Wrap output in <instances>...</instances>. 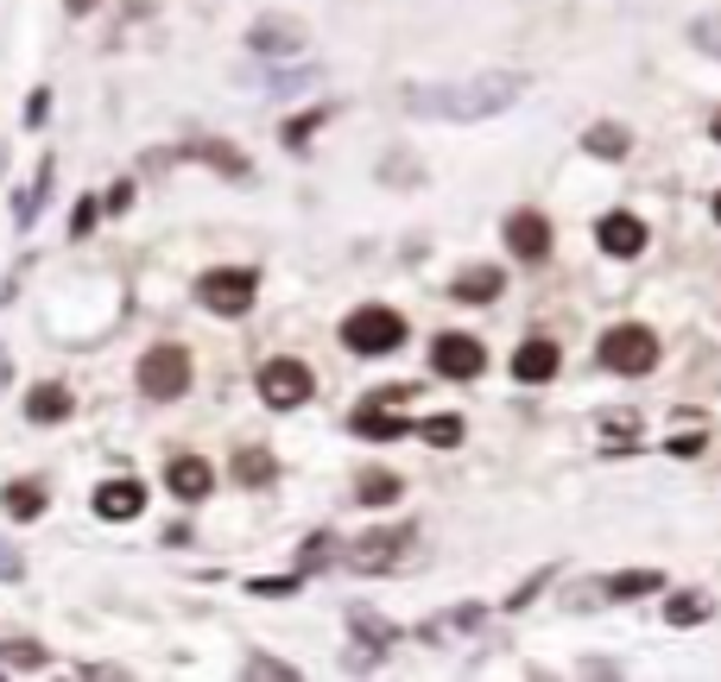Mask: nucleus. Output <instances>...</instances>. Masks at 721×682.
<instances>
[{
    "label": "nucleus",
    "instance_id": "nucleus-1",
    "mask_svg": "<svg viewBox=\"0 0 721 682\" xmlns=\"http://www.w3.org/2000/svg\"><path fill=\"white\" fill-rule=\"evenodd\" d=\"M519 96H525L519 70H488V76H468V82H437V89L412 82L406 114H418V121H488V114H507Z\"/></svg>",
    "mask_w": 721,
    "mask_h": 682
},
{
    "label": "nucleus",
    "instance_id": "nucleus-2",
    "mask_svg": "<svg viewBox=\"0 0 721 682\" xmlns=\"http://www.w3.org/2000/svg\"><path fill=\"white\" fill-rule=\"evenodd\" d=\"M342 348L348 354H392L406 348V316L399 310H380V303H360L342 323Z\"/></svg>",
    "mask_w": 721,
    "mask_h": 682
},
{
    "label": "nucleus",
    "instance_id": "nucleus-3",
    "mask_svg": "<svg viewBox=\"0 0 721 682\" xmlns=\"http://www.w3.org/2000/svg\"><path fill=\"white\" fill-rule=\"evenodd\" d=\"M140 392L158 404H171L190 392V354L171 348V342H158V348H146V360H140Z\"/></svg>",
    "mask_w": 721,
    "mask_h": 682
},
{
    "label": "nucleus",
    "instance_id": "nucleus-4",
    "mask_svg": "<svg viewBox=\"0 0 721 682\" xmlns=\"http://www.w3.org/2000/svg\"><path fill=\"white\" fill-rule=\"evenodd\" d=\"M254 291H259V272H247V266H215V272L197 278V303L203 310H215V316H241V310H254Z\"/></svg>",
    "mask_w": 721,
    "mask_h": 682
},
{
    "label": "nucleus",
    "instance_id": "nucleus-5",
    "mask_svg": "<svg viewBox=\"0 0 721 682\" xmlns=\"http://www.w3.org/2000/svg\"><path fill=\"white\" fill-rule=\"evenodd\" d=\"M601 367H614V373H652L658 367V335L645 323H620L601 335Z\"/></svg>",
    "mask_w": 721,
    "mask_h": 682
},
{
    "label": "nucleus",
    "instance_id": "nucleus-6",
    "mask_svg": "<svg viewBox=\"0 0 721 682\" xmlns=\"http://www.w3.org/2000/svg\"><path fill=\"white\" fill-rule=\"evenodd\" d=\"M259 399L273 404V411H298V404L310 399V367L291 360V354L266 360V367H259Z\"/></svg>",
    "mask_w": 721,
    "mask_h": 682
},
{
    "label": "nucleus",
    "instance_id": "nucleus-7",
    "mask_svg": "<svg viewBox=\"0 0 721 682\" xmlns=\"http://www.w3.org/2000/svg\"><path fill=\"white\" fill-rule=\"evenodd\" d=\"M412 544H418V530H412V525H392V530H374V537H360L348 562H355V569H367V575H374V569H399Z\"/></svg>",
    "mask_w": 721,
    "mask_h": 682
},
{
    "label": "nucleus",
    "instance_id": "nucleus-8",
    "mask_svg": "<svg viewBox=\"0 0 721 682\" xmlns=\"http://www.w3.org/2000/svg\"><path fill=\"white\" fill-rule=\"evenodd\" d=\"M247 45L259 51V57H298V51L310 45L304 20H291V13H266V20L247 32Z\"/></svg>",
    "mask_w": 721,
    "mask_h": 682
},
{
    "label": "nucleus",
    "instance_id": "nucleus-9",
    "mask_svg": "<svg viewBox=\"0 0 721 682\" xmlns=\"http://www.w3.org/2000/svg\"><path fill=\"white\" fill-rule=\"evenodd\" d=\"M658 588V569H620V575H601V581H583L576 601L583 606H601V601H633V594H652Z\"/></svg>",
    "mask_w": 721,
    "mask_h": 682
},
{
    "label": "nucleus",
    "instance_id": "nucleus-10",
    "mask_svg": "<svg viewBox=\"0 0 721 682\" xmlns=\"http://www.w3.org/2000/svg\"><path fill=\"white\" fill-rule=\"evenodd\" d=\"M431 367H437L443 379H475L481 367H488V354H481L475 335H443L437 348H431Z\"/></svg>",
    "mask_w": 721,
    "mask_h": 682
},
{
    "label": "nucleus",
    "instance_id": "nucleus-11",
    "mask_svg": "<svg viewBox=\"0 0 721 682\" xmlns=\"http://www.w3.org/2000/svg\"><path fill=\"white\" fill-rule=\"evenodd\" d=\"M165 487H171L178 500H209L215 468H209L203 455H171V461H165Z\"/></svg>",
    "mask_w": 721,
    "mask_h": 682
},
{
    "label": "nucleus",
    "instance_id": "nucleus-12",
    "mask_svg": "<svg viewBox=\"0 0 721 682\" xmlns=\"http://www.w3.org/2000/svg\"><path fill=\"white\" fill-rule=\"evenodd\" d=\"M507 247H513L519 259H532V266H539L544 253H551V222H544V215H532V209L507 215Z\"/></svg>",
    "mask_w": 721,
    "mask_h": 682
},
{
    "label": "nucleus",
    "instance_id": "nucleus-13",
    "mask_svg": "<svg viewBox=\"0 0 721 682\" xmlns=\"http://www.w3.org/2000/svg\"><path fill=\"white\" fill-rule=\"evenodd\" d=\"M595 241H601V253H614V259H640L645 253V222H633V215H601Z\"/></svg>",
    "mask_w": 721,
    "mask_h": 682
},
{
    "label": "nucleus",
    "instance_id": "nucleus-14",
    "mask_svg": "<svg viewBox=\"0 0 721 682\" xmlns=\"http://www.w3.org/2000/svg\"><path fill=\"white\" fill-rule=\"evenodd\" d=\"M140 505H146V487H140V480H102V487H96V512H102V518H140Z\"/></svg>",
    "mask_w": 721,
    "mask_h": 682
},
{
    "label": "nucleus",
    "instance_id": "nucleus-15",
    "mask_svg": "<svg viewBox=\"0 0 721 682\" xmlns=\"http://www.w3.org/2000/svg\"><path fill=\"white\" fill-rule=\"evenodd\" d=\"M500 284H507L500 266H468V272H456L450 298H456V303H493V298H500Z\"/></svg>",
    "mask_w": 721,
    "mask_h": 682
},
{
    "label": "nucleus",
    "instance_id": "nucleus-16",
    "mask_svg": "<svg viewBox=\"0 0 721 682\" xmlns=\"http://www.w3.org/2000/svg\"><path fill=\"white\" fill-rule=\"evenodd\" d=\"M513 379H525V385H544V379H557V342H525V348L513 354Z\"/></svg>",
    "mask_w": 721,
    "mask_h": 682
},
{
    "label": "nucleus",
    "instance_id": "nucleus-17",
    "mask_svg": "<svg viewBox=\"0 0 721 682\" xmlns=\"http://www.w3.org/2000/svg\"><path fill=\"white\" fill-rule=\"evenodd\" d=\"M348 626H355V638H360V657H355V663H367L374 651H387L392 638H399V631H392L387 619H374L367 606H348Z\"/></svg>",
    "mask_w": 721,
    "mask_h": 682
},
{
    "label": "nucleus",
    "instance_id": "nucleus-18",
    "mask_svg": "<svg viewBox=\"0 0 721 682\" xmlns=\"http://www.w3.org/2000/svg\"><path fill=\"white\" fill-rule=\"evenodd\" d=\"M229 474L241 480V487H273V480H279V461H273L266 449H234Z\"/></svg>",
    "mask_w": 721,
    "mask_h": 682
},
{
    "label": "nucleus",
    "instance_id": "nucleus-19",
    "mask_svg": "<svg viewBox=\"0 0 721 682\" xmlns=\"http://www.w3.org/2000/svg\"><path fill=\"white\" fill-rule=\"evenodd\" d=\"M348 424H355V436H374V443H392V436H406V417H399V411H380V404H360Z\"/></svg>",
    "mask_w": 721,
    "mask_h": 682
},
{
    "label": "nucleus",
    "instance_id": "nucleus-20",
    "mask_svg": "<svg viewBox=\"0 0 721 682\" xmlns=\"http://www.w3.org/2000/svg\"><path fill=\"white\" fill-rule=\"evenodd\" d=\"M0 505H7V518H38V512H45V487H38V480H7V487H0Z\"/></svg>",
    "mask_w": 721,
    "mask_h": 682
},
{
    "label": "nucleus",
    "instance_id": "nucleus-21",
    "mask_svg": "<svg viewBox=\"0 0 721 682\" xmlns=\"http://www.w3.org/2000/svg\"><path fill=\"white\" fill-rule=\"evenodd\" d=\"M26 417L32 424H64V417H70V392H64V385H38L26 399Z\"/></svg>",
    "mask_w": 721,
    "mask_h": 682
},
{
    "label": "nucleus",
    "instance_id": "nucleus-22",
    "mask_svg": "<svg viewBox=\"0 0 721 682\" xmlns=\"http://www.w3.org/2000/svg\"><path fill=\"white\" fill-rule=\"evenodd\" d=\"M583 146H589L595 158H626V146H633V133H626V126H614V121H595L589 133H583Z\"/></svg>",
    "mask_w": 721,
    "mask_h": 682
},
{
    "label": "nucleus",
    "instance_id": "nucleus-23",
    "mask_svg": "<svg viewBox=\"0 0 721 682\" xmlns=\"http://www.w3.org/2000/svg\"><path fill=\"white\" fill-rule=\"evenodd\" d=\"M52 177H57V165L45 158V165H38V177H32V190L20 197V209H13V215H20V227L38 222V209H45V197H52Z\"/></svg>",
    "mask_w": 721,
    "mask_h": 682
},
{
    "label": "nucleus",
    "instance_id": "nucleus-24",
    "mask_svg": "<svg viewBox=\"0 0 721 682\" xmlns=\"http://www.w3.org/2000/svg\"><path fill=\"white\" fill-rule=\"evenodd\" d=\"M0 663H7V670H45L52 651H45V645H32V638H7V645H0Z\"/></svg>",
    "mask_w": 721,
    "mask_h": 682
},
{
    "label": "nucleus",
    "instance_id": "nucleus-25",
    "mask_svg": "<svg viewBox=\"0 0 721 682\" xmlns=\"http://www.w3.org/2000/svg\"><path fill=\"white\" fill-rule=\"evenodd\" d=\"M709 613H716V601H709V594H677V601L665 606V619H670V626H702Z\"/></svg>",
    "mask_w": 721,
    "mask_h": 682
},
{
    "label": "nucleus",
    "instance_id": "nucleus-26",
    "mask_svg": "<svg viewBox=\"0 0 721 682\" xmlns=\"http://www.w3.org/2000/svg\"><path fill=\"white\" fill-rule=\"evenodd\" d=\"M468 626H481V606H456V613L431 619V626H424V638H450V631H468Z\"/></svg>",
    "mask_w": 721,
    "mask_h": 682
},
{
    "label": "nucleus",
    "instance_id": "nucleus-27",
    "mask_svg": "<svg viewBox=\"0 0 721 682\" xmlns=\"http://www.w3.org/2000/svg\"><path fill=\"white\" fill-rule=\"evenodd\" d=\"M355 493H360V505H387L399 493V474H360Z\"/></svg>",
    "mask_w": 721,
    "mask_h": 682
},
{
    "label": "nucleus",
    "instance_id": "nucleus-28",
    "mask_svg": "<svg viewBox=\"0 0 721 682\" xmlns=\"http://www.w3.org/2000/svg\"><path fill=\"white\" fill-rule=\"evenodd\" d=\"M690 45H702V51L721 64V13H702V20L690 25Z\"/></svg>",
    "mask_w": 721,
    "mask_h": 682
},
{
    "label": "nucleus",
    "instance_id": "nucleus-29",
    "mask_svg": "<svg viewBox=\"0 0 721 682\" xmlns=\"http://www.w3.org/2000/svg\"><path fill=\"white\" fill-rule=\"evenodd\" d=\"M424 429V443H437V449H456L463 443V417H431V424H418Z\"/></svg>",
    "mask_w": 721,
    "mask_h": 682
},
{
    "label": "nucleus",
    "instance_id": "nucleus-30",
    "mask_svg": "<svg viewBox=\"0 0 721 682\" xmlns=\"http://www.w3.org/2000/svg\"><path fill=\"white\" fill-rule=\"evenodd\" d=\"M247 677H259V682H291L298 670H291V663H273V657H247Z\"/></svg>",
    "mask_w": 721,
    "mask_h": 682
},
{
    "label": "nucleus",
    "instance_id": "nucleus-31",
    "mask_svg": "<svg viewBox=\"0 0 721 682\" xmlns=\"http://www.w3.org/2000/svg\"><path fill=\"white\" fill-rule=\"evenodd\" d=\"M317 121H330V108H310L304 121H291V146H304V139H310V126H317Z\"/></svg>",
    "mask_w": 721,
    "mask_h": 682
},
{
    "label": "nucleus",
    "instance_id": "nucleus-32",
    "mask_svg": "<svg viewBox=\"0 0 721 682\" xmlns=\"http://www.w3.org/2000/svg\"><path fill=\"white\" fill-rule=\"evenodd\" d=\"M45 108H52V89H32V101H26V126L45 121Z\"/></svg>",
    "mask_w": 721,
    "mask_h": 682
},
{
    "label": "nucleus",
    "instance_id": "nucleus-33",
    "mask_svg": "<svg viewBox=\"0 0 721 682\" xmlns=\"http://www.w3.org/2000/svg\"><path fill=\"white\" fill-rule=\"evenodd\" d=\"M330 550H335L330 537H310V544H304V569H323V556H330Z\"/></svg>",
    "mask_w": 721,
    "mask_h": 682
},
{
    "label": "nucleus",
    "instance_id": "nucleus-34",
    "mask_svg": "<svg viewBox=\"0 0 721 682\" xmlns=\"http://www.w3.org/2000/svg\"><path fill=\"white\" fill-rule=\"evenodd\" d=\"M20 575H26V562H20V556L0 544V581H20Z\"/></svg>",
    "mask_w": 721,
    "mask_h": 682
},
{
    "label": "nucleus",
    "instance_id": "nucleus-35",
    "mask_svg": "<svg viewBox=\"0 0 721 682\" xmlns=\"http://www.w3.org/2000/svg\"><path fill=\"white\" fill-rule=\"evenodd\" d=\"M298 588V575H285V581H254V594H291Z\"/></svg>",
    "mask_w": 721,
    "mask_h": 682
},
{
    "label": "nucleus",
    "instance_id": "nucleus-36",
    "mask_svg": "<svg viewBox=\"0 0 721 682\" xmlns=\"http://www.w3.org/2000/svg\"><path fill=\"white\" fill-rule=\"evenodd\" d=\"M127 202H133V183H114V190H108V209H114V215H121Z\"/></svg>",
    "mask_w": 721,
    "mask_h": 682
},
{
    "label": "nucleus",
    "instance_id": "nucleus-37",
    "mask_svg": "<svg viewBox=\"0 0 721 682\" xmlns=\"http://www.w3.org/2000/svg\"><path fill=\"white\" fill-rule=\"evenodd\" d=\"M89 222H96V202H77V215H70V234H82Z\"/></svg>",
    "mask_w": 721,
    "mask_h": 682
},
{
    "label": "nucleus",
    "instance_id": "nucleus-38",
    "mask_svg": "<svg viewBox=\"0 0 721 682\" xmlns=\"http://www.w3.org/2000/svg\"><path fill=\"white\" fill-rule=\"evenodd\" d=\"M64 7H70V13H96V7H102V0H64Z\"/></svg>",
    "mask_w": 721,
    "mask_h": 682
},
{
    "label": "nucleus",
    "instance_id": "nucleus-39",
    "mask_svg": "<svg viewBox=\"0 0 721 682\" xmlns=\"http://www.w3.org/2000/svg\"><path fill=\"white\" fill-rule=\"evenodd\" d=\"M7 379H13V360H7V348H0V385H7Z\"/></svg>",
    "mask_w": 721,
    "mask_h": 682
},
{
    "label": "nucleus",
    "instance_id": "nucleus-40",
    "mask_svg": "<svg viewBox=\"0 0 721 682\" xmlns=\"http://www.w3.org/2000/svg\"><path fill=\"white\" fill-rule=\"evenodd\" d=\"M709 133H716V139H721V108H716V121H709Z\"/></svg>",
    "mask_w": 721,
    "mask_h": 682
},
{
    "label": "nucleus",
    "instance_id": "nucleus-41",
    "mask_svg": "<svg viewBox=\"0 0 721 682\" xmlns=\"http://www.w3.org/2000/svg\"><path fill=\"white\" fill-rule=\"evenodd\" d=\"M716 222H721V197H716Z\"/></svg>",
    "mask_w": 721,
    "mask_h": 682
}]
</instances>
